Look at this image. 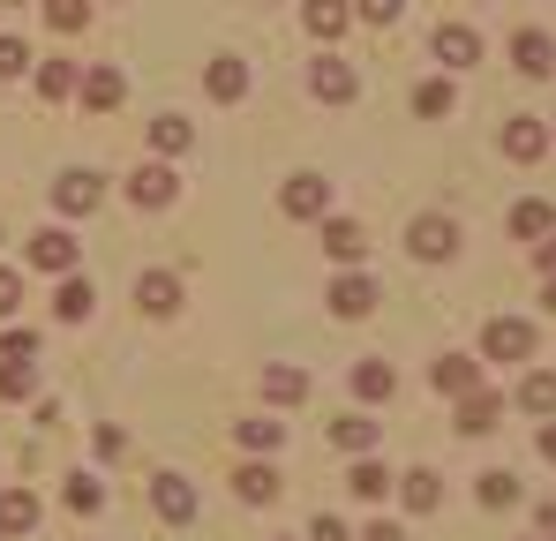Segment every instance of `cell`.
<instances>
[{"label":"cell","instance_id":"6da1fadb","mask_svg":"<svg viewBox=\"0 0 556 541\" xmlns=\"http://www.w3.org/2000/svg\"><path fill=\"white\" fill-rule=\"evenodd\" d=\"M406 249H414L421 264H444V256H459V218H444V211H421V218L406 226Z\"/></svg>","mask_w":556,"mask_h":541},{"label":"cell","instance_id":"7a4b0ae2","mask_svg":"<svg viewBox=\"0 0 556 541\" xmlns=\"http://www.w3.org/2000/svg\"><path fill=\"white\" fill-rule=\"evenodd\" d=\"M534 354V324L527 316H489L481 324V361H527Z\"/></svg>","mask_w":556,"mask_h":541},{"label":"cell","instance_id":"3957f363","mask_svg":"<svg viewBox=\"0 0 556 541\" xmlns=\"http://www.w3.org/2000/svg\"><path fill=\"white\" fill-rule=\"evenodd\" d=\"M53 203H61V218H84L105 203V174H84V166H68V174L53 180Z\"/></svg>","mask_w":556,"mask_h":541},{"label":"cell","instance_id":"277c9868","mask_svg":"<svg viewBox=\"0 0 556 541\" xmlns=\"http://www.w3.org/2000/svg\"><path fill=\"white\" fill-rule=\"evenodd\" d=\"M151 512H159L166 527H188V519H195V481H188V474H159V481H151Z\"/></svg>","mask_w":556,"mask_h":541},{"label":"cell","instance_id":"5b68a950","mask_svg":"<svg viewBox=\"0 0 556 541\" xmlns=\"http://www.w3.org/2000/svg\"><path fill=\"white\" fill-rule=\"evenodd\" d=\"M278 203H286V218H331V180L324 174H293Z\"/></svg>","mask_w":556,"mask_h":541},{"label":"cell","instance_id":"8992f818","mask_svg":"<svg viewBox=\"0 0 556 541\" xmlns=\"http://www.w3.org/2000/svg\"><path fill=\"white\" fill-rule=\"evenodd\" d=\"M308 90H316L324 105H354V90H362V76H354V68H346L339 53H324V61L308 68Z\"/></svg>","mask_w":556,"mask_h":541},{"label":"cell","instance_id":"52a82bcc","mask_svg":"<svg viewBox=\"0 0 556 541\" xmlns=\"http://www.w3.org/2000/svg\"><path fill=\"white\" fill-rule=\"evenodd\" d=\"M30 270H53V278H68V270H76V234H68V226H46V234L30 241Z\"/></svg>","mask_w":556,"mask_h":541},{"label":"cell","instance_id":"ba28073f","mask_svg":"<svg viewBox=\"0 0 556 541\" xmlns=\"http://www.w3.org/2000/svg\"><path fill=\"white\" fill-rule=\"evenodd\" d=\"M174 196H181V180H174V166H143V174L128 180V203H136V211H166Z\"/></svg>","mask_w":556,"mask_h":541},{"label":"cell","instance_id":"9c48e42d","mask_svg":"<svg viewBox=\"0 0 556 541\" xmlns=\"http://www.w3.org/2000/svg\"><path fill=\"white\" fill-rule=\"evenodd\" d=\"M376 309V278H362V270H346L339 286H331V316H346V324H362Z\"/></svg>","mask_w":556,"mask_h":541},{"label":"cell","instance_id":"30bf717a","mask_svg":"<svg viewBox=\"0 0 556 541\" xmlns=\"http://www.w3.org/2000/svg\"><path fill=\"white\" fill-rule=\"evenodd\" d=\"M203 90H211L218 105H233V98H249V61H233V53H218V61L203 68Z\"/></svg>","mask_w":556,"mask_h":541},{"label":"cell","instance_id":"8fae6325","mask_svg":"<svg viewBox=\"0 0 556 541\" xmlns=\"http://www.w3.org/2000/svg\"><path fill=\"white\" fill-rule=\"evenodd\" d=\"M136 301H143V316H174L181 309V278L174 270H143L136 278Z\"/></svg>","mask_w":556,"mask_h":541},{"label":"cell","instance_id":"7c38bea8","mask_svg":"<svg viewBox=\"0 0 556 541\" xmlns=\"http://www.w3.org/2000/svg\"><path fill=\"white\" fill-rule=\"evenodd\" d=\"M429 383H437L444 399H466V391H481V361H466V354H444L437 368H429Z\"/></svg>","mask_w":556,"mask_h":541},{"label":"cell","instance_id":"4fadbf2b","mask_svg":"<svg viewBox=\"0 0 556 541\" xmlns=\"http://www.w3.org/2000/svg\"><path fill=\"white\" fill-rule=\"evenodd\" d=\"M324 256H339V264H362V256H369V234H362L354 218H324Z\"/></svg>","mask_w":556,"mask_h":541},{"label":"cell","instance_id":"5bb4252c","mask_svg":"<svg viewBox=\"0 0 556 541\" xmlns=\"http://www.w3.org/2000/svg\"><path fill=\"white\" fill-rule=\"evenodd\" d=\"M376 437H383V429H376L369 414H346V422H331V451H346V458H369Z\"/></svg>","mask_w":556,"mask_h":541},{"label":"cell","instance_id":"9a60e30c","mask_svg":"<svg viewBox=\"0 0 556 541\" xmlns=\"http://www.w3.org/2000/svg\"><path fill=\"white\" fill-rule=\"evenodd\" d=\"M511 61H519V76H549L556 68L549 30H519V38H511Z\"/></svg>","mask_w":556,"mask_h":541},{"label":"cell","instance_id":"2e32d148","mask_svg":"<svg viewBox=\"0 0 556 541\" xmlns=\"http://www.w3.org/2000/svg\"><path fill=\"white\" fill-rule=\"evenodd\" d=\"M511 241H542V234H556V211L542 203V196H527V203H511Z\"/></svg>","mask_w":556,"mask_h":541},{"label":"cell","instance_id":"e0dca14e","mask_svg":"<svg viewBox=\"0 0 556 541\" xmlns=\"http://www.w3.org/2000/svg\"><path fill=\"white\" fill-rule=\"evenodd\" d=\"M264 399H271V406H301V399H308V376H301L293 361H271V368H264Z\"/></svg>","mask_w":556,"mask_h":541},{"label":"cell","instance_id":"ac0fdd59","mask_svg":"<svg viewBox=\"0 0 556 541\" xmlns=\"http://www.w3.org/2000/svg\"><path fill=\"white\" fill-rule=\"evenodd\" d=\"M504 151H511L519 166H534V159L549 151V128H542V121H519V113H511V128H504Z\"/></svg>","mask_w":556,"mask_h":541},{"label":"cell","instance_id":"d6986e66","mask_svg":"<svg viewBox=\"0 0 556 541\" xmlns=\"http://www.w3.org/2000/svg\"><path fill=\"white\" fill-rule=\"evenodd\" d=\"M496 422H504V399H496V391H466V406H459V429H466V437H489Z\"/></svg>","mask_w":556,"mask_h":541},{"label":"cell","instance_id":"ffe728a7","mask_svg":"<svg viewBox=\"0 0 556 541\" xmlns=\"http://www.w3.org/2000/svg\"><path fill=\"white\" fill-rule=\"evenodd\" d=\"M76 98H84L91 113H113V105H121V68H91V76H76Z\"/></svg>","mask_w":556,"mask_h":541},{"label":"cell","instance_id":"44dd1931","mask_svg":"<svg viewBox=\"0 0 556 541\" xmlns=\"http://www.w3.org/2000/svg\"><path fill=\"white\" fill-rule=\"evenodd\" d=\"M437 61H452V68H473V61H481V38H473L466 23H444V30H437Z\"/></svg>","mask_w":556,"mask_h":541},{"label":"cell","instance_id":"7402d4cb","mask_svg":"<svg viewBox=\"0 0 556 541\" xmlns=\"http://www.w3.org/2000/svg\"><path fill=\"white\" fill-rule=\"evenodd\" d=\"M399 496H406V512H437L444 504V481L429 466H414V474H399Z\"/></svg>","mask_w":556,"mask_h":541},{"label":"cell","instance_id":"603a6c76","mask_svg":"<svg viewBox=\"0 0 556 541\" xmlns=\"http://www.w3.org/2000/svg\"><path fill=\"white\" fill-rule=\"evenodd\" d=\"M38 527V496L30 489H0V534H30Z\"/></svg>","mask_w":556,"mask_h":541},{"label":"cell","instance_id":"cb8c5ba5","mask_svg":"<svg viewBox=\"0 0 556 541\" xmlns=\"http://www.w3.org/2000/svg\"><path fill=\"white\" fill-rule=\"evenodd\" d=\"M91 278H76V270H68V278H61V293H53V316H61V324H84V316H91Z\"/></svg>","mask_w":556,"mask_h":541},{"label":"cell","instance_id":"d4e9b609","mask_svg":"<svg viewBox=\"0 0 556 541\" xmlns=\"http://www.w3.org/2000/svg\"><path fill=\"white\" fill-rule=\"evenodd\" d=\"M233 496H241V504H271V496H278V474L264 466V458H249V466L233 474Z\"/></svg>","mask_w":556,"mask_h":541},{"label":"cell","instance_id":"484cf974","mask_svg":"<svg viewBox=\"0 0 556 541\" xmlns=\"http://www.w3.org/2000/svg\"><path fill=\"white\" fill-rule=\"evenodd\" d=\"M354 391H362L369 406H383V399L399 391V368H391V361H362V368H354Z\"/></svg>","mask_w":556,"mask_h":541},{"label":"cell","instance_id":"4316f807","mask_svg":"<svg viewBox=\"0 0 556 541\" xmlns=\"http://www.w3.org/2000/svg\"><path fill=\"white\" fill-rule=\"evenodd\" d=\"M301 23H308L316 38H339V30L354 23V8H346V0H308V8H301Z\"/></svg>","mask_w":556,"mask_h":541},{"label":"cell","instance_id":"83f0119b","mask_svg":"<svg viewBox=\"0 0 556 541\" xmlns=\"http://www.w3.org/2000/svg\"><path fill=\"white\" fill-rule=\"evenodd\" d=\"M346 489H354L362 504H383V496H391V474H383L376 458H354V474H346Z\"/></svg>","mask_w":556,"mask_h":541},{"label":"cell","instance_id":"f1b7e54d","mask_svg":"<svg viewBox=\"0 0 556 541\" xmlns=\"http://www.w3.org/2000/svg\"><path fill=\"white\" fill-rule=\"evenodd\" d=\"M519 406L542 414V422H556V376H549V368H534V376L519 383Z\"/></svg>","mask_w":556,"mask_h":541},{"label":"cell","instance_id":"f546056e","mask_svg":"<svg viewBox=\"0 0 556 541\" xmlns=\"http://www.w3.org/2000/svg\"><path fill=\"white\" fill-rule=\"evenodd\" d=\"M151 143H159V151H166V159H181L188 143H195V128H188L181 113H159V121H151Z\"/></svg>","mask_w":556,"mask_h":541},{"label":"cell","instance_id":"4dcf8cb0","mask_svg":"<svg viewBox=\"0 0 556 541\" xmlns=\"http://www.w3.org/2000/svg\"><path fill=\"white\" fill-rule=\"evenodd\" d=\"M473 496H481V504H489V512H504V504H519V481H511V466H489V474H481V489H473Z\"/></svg>","mask_w":556,"mask_h":541},{"label":"cell","instance_id":"1f68e13d","mask_svg":"<svg viewBox=\"0 0 556 541\" xmlns=\"http://www.w3.org/2000/svg\"><path fill=\"white\" fill-rule=\"evenodd\" d=\"M414 113H421V121H444V113H452V84H444V76H429V84L414 90Z\"/></svg>","mask_w":556,"mask_h":541},{"label":"cell","instance_id":"d6a6232c","mask_svg":"<svg viewBox=\"0 0 556 541\" xmlns=\"http://www.w3.org/2000/svg\"><path fill=\"white\" fill-rule=\"evenodd\" d=\"M38 383V361H0V399H30Z\"/></svg>","mask_w":556,"mask_h":541},{"label":"cell","instance_id":"836d02e7","mask_svg":"<svg viewBox=\"0 0 556 541\" xmlns=\"http://www.w3.org/2000/svg\"><path fill=\"white\" fill-rule=\"evenodd\" d=\"M241 444H249V451H278V444H286V422H271V414L241 422Z\"/></svg>","mask_w":556,"mask_h":541},{"label":"cell","instance_id":"e575fe53","mask_svg":"<svg viewBox=\"0 0 556 541\" xmlns=\"http://www.w3.org/2000/svg\"><path fill=\"white\" fill-rule=\"evenodd\" d=\"M68 512H84V519H91V512H105V481L76 474V481H68Z\"/></svg>","mask_w":556,"mask_h":541},{"label":"cell","instance_id":"d590c367","mask_svg":"<svg viewBox=\"0 0 556 541\" xmlns=\"http://www.w3.org/2000/svg\"><path fill=\"white\" fill-rule=\"evenodd\" d=\"M46 23L53 30H84L91 23V0H46Z\"/></svg>","mask_w":556,"mask_h":541},{"label":"cell","instance_id":"8d00e7d4","mask_svg":"<svg viewBox=\"0 0 556 541\" xmlns=\"http://www.w3.org/2000/svg\"><path fill=\"white\" fill-rule=\"evenodd\" d=\"M15 76H30V46L23 38H0V84H15Z\"/></svg>","mask_w":556,"mask_h":541},{"label":"cell","instance_id":"74e56055","mask_svg":"<svg viewBox=\"0 0 556 541\" xmlns=\"http://www.w3.org/2000/svg\"><path fill=\"white\" fill-rule=\"evenodd\" d=\"M38 90H46V98H68V90H76V68H68V61H46V68H38Z\"/></svg>","mask_w":556,"mask_h":541},{"label":"cell","instance_id":"f35d334b","mask_svg":"<svg viewBox=\"0 0 556 541\" xmlns=\"http://www.w3.org/2000/svg\"><path fill=\"white\" fill-rule=\"evenodd\" d=\"M0 361H38V331H0Z\"/></svg>","mask_w":556,"mask_h":541},{"label":"cell","instance_id":"ab89813d","mask_svg":"<svg viewBox=\"0 0 556 541\" xmlns=\"http://www.w3.org/2000/svg\"><path fill=\"white\" fill-rule=\"evenodd\" d=\"M354 15H362V23H399L406 0H354Z\"/></svg>","mask_w":556,"mask_h":541},{"label":"cell","instance_id":"60d3db41","mask_svg":"<svg viewBox=\"0 0 556 541\" xmlns=\"http://www.w3.org/2000/svg\"><path fill=\"white\" fill-rule=\"evenodd\" d=\"M308 541H354V534H346L331 512H316V519H308Z\"/></svg>","mask_w":556,"mask_h":541},{"label":"cell","instance_id":"b9f144b4","mask_svg":"<svg viewBox=\"0 0 556 541\" xmlns=\"http://www.w3.org/2000/svg\"><path fill=\"white\" fill-rule=\"evenodd\" d=\"M15 301H23V278H15V270H0V324L15 316Z\"/></svg>","mask_w":556,"mask_h":541},{"label":"cell","instance_id":"7bdbcfd3","mask_svg":"<svg viewBox=\"0 0 556 541\" xmlns=\"http://www.w3.org/2000/svg\"><path fill=\"white\" fill-rule=\"evenodd\" d=\"M534 264H542V270H556V234H542V241H534Z\"/></svg>","mask_w":556,"mask_h":541},{"label":"cell","instance_id":"ee69618b","mask_svg":"<svg viewBox=\"0 0 556 541\" xmlns=\"http://www.w3.org/2000/svg\"><path fill=\"white\" fill-rule=\"evenodd\" d=\"M362 541H406V527H391V519H376V527H369Z\"/></svg>","mask_w":556,"mask_h":541},{"label":"cell","instance_id":"f6af8a7d","mask_svg":"<svg viewBox=\"0 0 556 541\" xmlns=\"http://www.w3.org/2000/svg\"><path fill=\"white\" fill-rule=\"evenodd\" d=\"M542 458L556 466V422H542Z\"/></svg>","mask_w":556,"mask_h":541},{"label":"cell","instance_id":"bcb514c9","mask_svg":"<svg viewBox=\"0 0 556 541\" xmlns=\"http://www.w3.org/2000/svg\"><path fill=\"white\" fill-rule=\"evenodd\" d=\"M542 534H549V541H556V504H542Z\"/></svg>","mask_w":556,"mask_h":541},{"label":"cell","instance_id":"7dc6e473","mask_svg":"<svg viewBox=\"0 0 556 541\" xmlns=\"http://www.w3.org/2000/svg\"><path fill=\"white\" fill-rule=\"evenodd\" d=\"M542 309H549V316H556V270H549V286H542Z\"/></svg>","mask_w":556,"mask_h":541},{"label":"cell","instance_id":"c3c4849f","mask_svg":"<svg viewBox=\"0 0 556 541\" xmlns=\"http://www.w3.org/2000/svg\"><path fill=\"white\" fill-rule=\"evenodd\" d=\"M542 541H549V534H542Z\"/></svg>","mask_w":556,"mask_h":541}]
</instances>
